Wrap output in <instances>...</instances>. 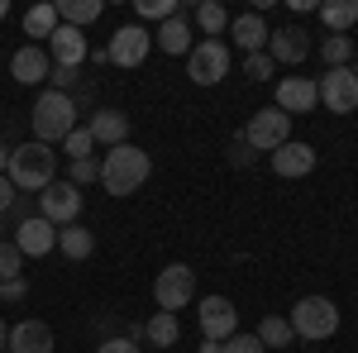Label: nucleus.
Returning a JSON list of instances; mask_svg holds the SVG:
<instances>
[{"mask_svg": "<svg viewBox=\"0 0 358 353\" xmlns=\"http://www.w3.org/2000/svg\"><path fill=\"white\" fill-rule=\"evenodd\" d=\"M96 353H138V344L120 334V339H106V344H96Z\"/></svg>", "mask_w": 358, "mask_h": 353, "instance_id": "38", "label": "nucleus"}, {"mask_svg": "<svg viewBox=\"0 0 358 353\" xmlns=\"http://www.w3.org/2000/svg\"><path fill=\"white\" fill-rule=\"evenodd\" d=\"M273 158V172L277 177H306V172H315V148L310 143H301V138H292V143H282L277 153H268Z\"/></svg>", "mask_w": 358, "mask_h": 353, "instance_id": "17", "label": "nucleus"}, {"mask_svg": "<svg viewBox=\"0 0 358 353\" xmlns=\"http://www.w3.org/2000/svg\"><path fill=\"white\" fill-rule=\"evenodd\" d=\"M229 34H234V43H239L244 57H248V53H268V34H273V29H268L263 15H234V20H229Z\"/></svg>", "mask_w": 358, "mask_h": 353, "instance_id": "20", "label": "nucleus"}, {"mask_svg": "<svg viewBox=\"0 0 358 353\" xmlns=\"http://www.w3.org/2000/svg\"><path fill=\"white\" fill-rule=\"evenodd\" d=\"M229 163H234V167H248V163H253V148L244 143V134L229 143Z\"/></svg>", "mask_w": 358, "mask_h": 353, "instance_id": "37", "label": "nucleus"}, {"mask_svg": "<svg viewBox=\"0 0 358 353\" xmlns=\"http://www.w3.org/2000/svg\"><path fill=\"white\" fill-rule=\"evenodd\" d=\"M86 53H91V48H86L82 29H72V24H57L53 29V38H48V57H53V67H72V72H77V67L86 62Z\"/></svg>", "mask_w": 358, "mask_h": 353, "instance_id": "16", "label": "nucleus"}, {"mask_svg": "<svg viewBox=\"0 0 358 353\" xmlns=\"http://www.w3.org/2000/svg\"><path fill=\"white\" fill-rule=\"evenodd\" d=\"M15 196H20V191H15V182H10V177H0V215L15 206Z\"/></svg>", "mask_w": 358, "mask_h": 353, "instance_id": "40", "label": "nucleus"}, {"mask_svg": "<svg viewBox=\"0 0 358 353\" xmlns=\"http://www.w3.org/2000/svg\"><path fill=\"white\" fill-rule=\"evenodd\" d=\"M268 57L273 62H287V67H296V62H306L310 57V38H306L301 24H282L268 34Z\"/></svg>", "mask_w": 358, "mask_h": 353, "instance_id": "14", "label": "nucleus"}, {"mask_svg": "<svg viewBox=\"0 0 358 353\" xmlns=\"http://www.w3.org/2000/svg\"><path fill=\"white\" fill-rule=\"evenodd\" d=\"M320 57H325V67H354V38L349 34H325Z\"/></svg>", "mask_w": 358, "mask_h": 353, "instance_id": "27", "label": "nucleus"}, {"mask_svg": "<svg viewBox=\"0 0 358 353\" xmlns=\"http://www.w3.org/2000/svg\"><path fill=\"white\" fill-rule=\"evenodd\" d=\"M0 349H10V325L0 320Z\"/></svg>", "mask_w": 358, "mask_h": 353, "instance_id": "43", "label": "nucleus"}, {"mask_svg": "<svg viewBox=\"0 0 358 353\" xmlns=\"http://www.w3.org/2000/svg\"><path fill=\"white\" fill-rule=\"evenodd\" d=\"M67 182H72V187H91V182H101V158H77Z\"/></svg>", "mask_w": 358, "mask_h": 353, "instance_id": "33", "label": "nucleus"}, {"mask_svg": "<svg viewBox=\"0 0 358 353\" xmlns=\"http://www.w3.org/2000/svg\"><path fill=\"white\" fill-rule=\"evenodd\" d=\"M320 20L330 24V34H349L358 24V0H325L320 5Z\"/></svg>", "mask_w": 358, "mask_h": 353, "instance_id": "25", "label": "nucleus"}, {"mask_svg": "<svg viewBox=\"0 0 358 353\" xmlns=\"http://www.w3.org/2000/svg\"><path fill=\"white\" fill-rule=\"evenodd\" d=\"M253 153H277L282 143H292V115H282L277 106H263L248 115V124L239 129Z\"/></svg>", "mask_w": 358, "mask_h": 353, "instance_id": "5", "label": "nucleus"}, {"mask_svg": "<svg viewBox=\"0 0 358 353\" xmlns=\"http://www.w3.org/2000/svg\"><path fill=\"white\" fill-rule=\"evenodd\" d=\"M148 48H153V34L143 24H124V29H115V38L106 43V57L115 67H138L148 57Z\"/></svg>", "mask_w": 358, "mask_h": 353, "instance_id": "11", "label": "nucleus"}, {"mask_svg": "<svg viewBox=\"0 0 358 353\" xmlns=\"http://www.w3.org/2000/svg\"><path fill=\"white\" fill-rule=\"evenodd\" d=\"M196 24H201L206 38H220L224 29H229V10H224L220 0H201V5H196Z\"/></svg>", "mask_w": 358, "mask_h": 353, "instance_id": "26", "label": "nucleus"}, {"mask_svg": "<svg viewBox=\"0 0 358 353\" xmlns=\"http://www.w3.org/2000/svg\"><path fill=\"white\" fill-rule=\"evenodd\" d=\"M91 148H96V138H91V129H86V124H77V129H72V134L62 138V153H67V158H72V163H77V158H96V153H91Z\"/></svg>", "mask_w": 358, "mask_h": 353, "instance_id": "30", "label": "nucleus"}, {"mask_svg": "<svg viewBox=\"0 0 358 353\" xmlns=\"http://www.w3.org/2000/svg\"><path fill=\"white\" fill-rule=\"evenodd\" d=\"M320 91V106L334 110V115H354L358 110V77L354 67H325V77L315 82Z\"/></svg>", "mask_w": 358, "mask_h": 353, "instance_id": "8", "label": "nucleus"}, {"mask_svg": "<svg viewBox=\"0 0 358 353\" xmlns=\"http://www.w3.org/2000/svg\"><path fill=\"white\" fill-rule=\"evenodd\" d=\"M143 339H148L153 349H172V344L182 339V325H177V315H172V310H158V315L143 325Z\"/></svg>", "mask_w": 358, "mask_h": 353, "instance_id": "24", "label": "nucleus"}, {"mask_svg": "<svg viewBox=\"0 0 358 353\" xmlns=\"http://www.w3.org/2000/svg\"><path fill=\"white\" fill-rule=\"evenodd\" d=\"M5 167H10V148L0 143V177H5Z\"/></svg>", "mask_w": 358, "mask_h": 353, "instance_id": "42", "label": "nucleus"}, {"mask_svg": "<svg viewBox=\"0 0 358 353\" xmlns=\"http://www.w3.org/2000/svg\"><path fill=\"white\" fill-rule=\"evenodd\" d=\"M101 15H106V5H101V0H57V20H62V24H72V29L96 24Z\"/></svg>", "mask_w": 358, "mask_h": 353, "instance_id": "23", "label": "nucleus"}, {"mask_svg": "<svg viewBox=\"0 0 358 353\" xmlns=\"http://www.w3.org/2000/svg\"><path fill=\"white\" fill-rule=\"evenodd\" d=\"M10 353H53V329L43 325V320L10 325Z\"/></svg>", "mask_w": 358, "mask_h": 353, "instance_id": "19", "label": "nucleus"}, {"mask_svg": "<svg viewBox=\"0 0 358 353\" xmlns=\"http://www.w3.org/2000/svg\"><path fill=\"white\" fill-rule=\"evenodd\" d=\"M196 320H201V334L224 344L229 334H239V310L229 305V296H206L196 305Z\"/></svg>", "mask_w": 358, "mask_h": 353, "instance_id": "10", "label": "nucleus"}, {"mask_svg": "<svg viewBox=\"0 0 358 353\" xmlns=\"http://www.w3.org/2000/svg\"><path fill=\"white\" fill-rule=\"evenodd\" d=\"M273 72H277V62L268 53H248L244 57V77H248V82H268Z\"/></svg>", "mask_w": 358, "mask_h": 353, "instance_id": "32", "label": "nucleus"}, {"mask_svg": "<svg viewBox=\"0 0 358 353\" xmlns=\"http://www.w3.org/2000/svg\"><path fill=\"white\" fill-rule=\"evenodd\" d=\"M38 215L48 219V224H77L82 219V187H72V182H53V187L38 191Z\"/></svg>", "mask_w": 358, "mask_h": 353, "instance_id": "9", "label": "nucleus"}, {"mask_svg": "<svg viewBox=\"0 0 358 353\" xmlns=\"http://www.w3.org/2000/svg\"><path fill=\"white\" fill-rule=\"evenodd\" d=\"M153 172V158L138 148V143H120V148H106L101 158V187L110 196H134Z\"/></svg>", "mask_w": 358, "mask_h": 353, "instance_id": "1", "label": "nucleus"}, {"mask_svg": "<svg viewBox=\"0 0 358 353\" xmlns=\"http://www.w3.org/2000/svg\"><path fill=\"white\" fill-rule=\"evenodd\" d=\"M138 15L143 20H172V15H182V5L177 0H138Z\"/></svg>", "mask_w": 358, "mask_h": 353, "instance_id": "34", "label": "nucleus"}, {"mask_svg": "<svg viewBox=\"0 0 358 353\" xmlns=\"http://www.w3.org/2000/svg\"><path fill=\"white\" fill-rule=\"evenodd\" d=\"M57 253L72 258V263H82V258L96 253V234L82 229V224H62V229H57Z\"/></svg>", "mask_w": 358, "mask_h": 353, "instance_id": "22", "label": "nucleus"}, {"mask_svg": "<svg viewBox=\"0 0 358 353\" xmlns=\"http://www.w3.org/2000/svg\"><path fill=\"white\" fill-rule=\"evenodd\" d=\"M201 353H224V344H215V339H206V344H201Z\"/></svg>", "mask_w": 358, "mask_h": 353, "instance_id": "41", "label": "nucleus"}, {"mask_svg": "<svg viewBox=\"0 0 358 353\" xmlns=\"http://www.w3.org/2000/svg\"><path fill=\"white\" fill-rule=\"evenodd\" d=\"M187 77L196 86H215L229 77V48H224L220 38H201L192 53H187Z\"/></svg>", "mask_w": 358, "mask_h": 353, "instance_id": "6", "label": "nucleus"}, {"mask_svg": "<svg viewBox=\"0 0 358 353\" xmlns=\"http://www.w3.org/2000/svg\"><path fill=\"white\" fill-rule=\"evenodd\" d=\"M296 334H292V325L282 320V315H263V325H258V344L263 349H287Z\"/></svg>", "mask_w": 358, "mask_h": 353, "instance_id": "29", "label": "nucleus"}, {"mask_svg": "<svg viewBox=\"0 0 358 353\" xmlns=\"http://www.w3.org/2000/svg\"><path fill=\"white\" fill-rule=\"evenodd\" d=\"M5 15H10V5H5V0H0V20H5Z\"/></svg>", "mask_w": 358, "mask_h": 353, "instance_id": "44", "label": "nucleus"}, {"mask_svg": "<svg viewBox=\"0 0 358 353\" xmlns=\"http://www.w3.org/2000/svg\"><path fill=\"white\" fill-rule=\"evenodd\" d=\"M24 268V253L15 248V239H0V282H15Z\"/></svg>", "mask_w": 358, "mask_h": 353, "instance_id": "31", "label": "nucleus"}, {"mask_svg": "<svg viewBox=\"0 0 358 353\" xmlns=\"http://www.w3.org/2000/svg\"><path fill=\"white\" fill-rule=\"evenodd\" d=\"M315 106H320V91L310 77H282L277 82V110L282 115H310Z\"/></svg>", "mask_w": 358, "mask_h": 353, "instance_id": "15", "label": "nucleus"}, {"mask_svg": "<svg viewBox=\"0 0 358 353\" xmlns=\"http://www.w3.org/2000/svg\"><path fill=\"white\" fill-rule=\"evenodd\" d=\"M57 24H62V20H57V5H34V10L24 15V34L29 38H53Z\"/></svg>", "mask_w": 358, "mask_h": 353, "instance_id": "28", "label": "nucleus"}, {"mask_svg": "<svg viewBox=\"0 0 358 353\" xmlns=\"http://www.w3.org/2000/svg\"><path fill=\"white\" fill-rule=\"evenodd\" d=\"M29 124H34V143H62V138L77 129V101L72 96H62V91H38V101L29 110Z\"/></svg>", "mask_w": 358, "mask_h": 353, "instance_id": "2", "label": "nucleus"}, {"mask_svg": "<svg viewBox=\"0 0 358 353\" xmlns=\"http://www.w3.org/2000/svg\"><path fill=\"white\" fill-rule=\"evenodd\" d=\"M10 77H15L20 86H43L48 77H53V57H48V48L24 43L20 53L10 57Z\"/></svg>", "mask_w": 358, "mask_h": 353, "instance_id": "13", "label": "nucleus"}, {"mask_svg": "<svg viewBox=\"0 0 358 353\" xmlns=\"http://www.w3.org/2000/svg\"><path fill=\"white\" fill-rule=\"evenodd\" d=\"M287 325L296 339L306 344H320V339H330L334 329H339V305L330 296H301L292 305V315H287Z\"/></svg>", "mask_w": 358, "mask_h": 353, "instance_id": "4", "label": "nucleus"}, {"mask_svg": "<svg viewBox=\"0 0 358 353\" xmlns=\"http://www.w3.org/2000/svg\"><path fill=\"white\" fill-rule=\"evenodd\" d=\"M354 77H358V57H354Z\"/></svg>", "mask_w": 358, "mask_h": 353, "instance_id": "45", "label": "nucleus"}, {"mask_svg": "<svg viewBox=\"0 0 358 353\" xmlns=\"http://www.w3.org/2000/svg\"><path fill=\"white\" fill-rule=\"evenodd\" d=\"M153 43H158L163 53H172V57L192 53V24H187V15H172V20H163V24H158V34H153Z\"/></svg>", "mask_w": 358, "mask_h": 353, "instance_id": "21", "label": "nucleus"}, {"mask_svg": "<svg viewBox=\"0 0 358 353\" xmlns=\"http://www.w3.org/2000/svg\"><path fill=\"white\" fill-rule=\"evenodd\" d=\"M48 82H53V91L72 96V86H77V72H72V67H53V77H48Z\"/></svg>", "mask_w": 358, "mask_h": 353, "instance_id": "36", "label": "nucleus"}, {"mask_svg": "<svg viewBox=\"0 0 358 353\" xmlns=\"http://www.w3.org/2000/svg\"><path fill=\"white\" fill-rule=\"evenodd\" d=\"M24 277H15V282H0V301H24Z\"/></svg>", "mask_w": 358, "mask_h": 353, "instance_id": "39", "label": "nucleus"}, {"mask_svg": "<svg viewBox=\"0 0 358 353\" xmlns=\"http://www.w3.org/2000/svg\"><path fill=\"white\" fill-rule=\"evenodd\" d=\"M15 248H20L24 258H43V253H53V248H57V224H48L43 215H24V219H20V229H15Z\"/></svg>", "mask_w": 358, "mask_h": 353, "instance_id": "12", "label": "nucleus"}, {"mask_svg": "<svg viewBox=\"0 0 358 353\" xmlns=\"http://www.w3.org/2000/svg\"><path fill=\"white\" fill-rule=\"evenodd\" d=\"M86 129H91V138H96V143L120 148V143H129V115H124V110H96Z\"/></svg>", "mask_w": 358, "mask_h": 353, "instance_id": "18", "label": "nucleus"}, {"mask_svg": "<svg viewBox=\"0 0 358 353\" xmlns=\"http://www.w3.org/2000/svg\"><path fill=\"white\" fill-rule=\"evenodd\" d=\"M5 177L15 182V191H43L57 182V153L48 143H20V148H10V167H5Z\"/></svg>", "mask_w": 358, "mask_h": 353, "instance_id": "3", "label": "nucleus"}, {"mask_svg": "<svg viewBox=\"0 0 358 353\" xmlns=\"http://www.w3.org/2000/svg\"><path fill=\"white\" fill-rule=\"evenodd\" d=\"M196 296V272L187 268V263H167L158 277H153V301L163 305V310H182V305H192Z\"/></svg>", "mask_w": 358, "mask_h": 353, "instance_id": "7", "label": "nucleus"}, {"mask_svg": "<svg viewBox=\"0 0 358 353\" xmlns=\"http://www.w3.org/2000/svg\"><path fill=\"white\" fill-rule=\"evenodd\" d=\"M224 353H268V349L258 344V334H244V329H239V334L224 339Z\"/></svg>", "mask_w": 358, "mask_h": 353, "instance_id": "35", "label": "nucleus"}]
</instances>
